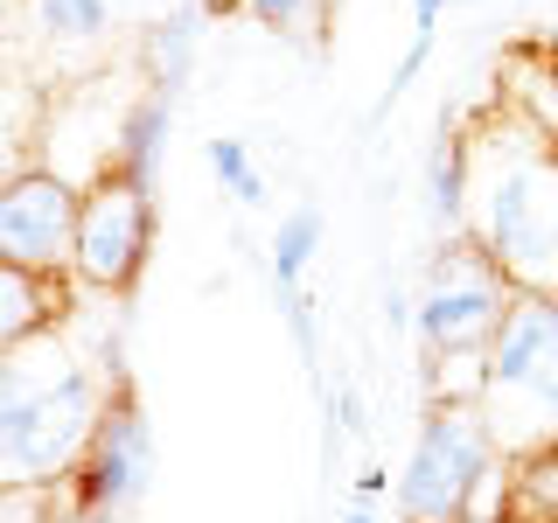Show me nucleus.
Wrapping results in <instances>:
<instances>
[{
	"instance_id": "nucleus-1",
	"label": "nucleus",
	"mask_w": 558,
	"mask_h": 523,
	"mask_svg": "<svg viewBox=\"0 0 558 523\" xmlns=\"http://www.w3.org/2000/svg\"><path fill=\"white\" fill-rule=\"evenodd\" d=\"M510 461L482 398H426L412 461L398 475V523H475L482 488Z\"/></svg>"
},
{
	"instance_id": "nucleus-2",
	"label": "nucleus",
	"mask_w": 558,
	"mask_h": 523,
	"mask_svg": "<svg viewBox=\"0 0 558 523\" xmlns=\"http://www.w3.org/2000/svg\"><path fill=\"white\" fill-rule=\"evenodd\" d=\"M517 279L475 231H447V244L426 258V279L412 293V321L426 363H482V349L496 342V328L517 307Z\"/></svg>"
},
{
	"instance_id": "nucleus-3",
	"label": "nucleus",
	"mask_w": 558,
	"mask_h": 523,
	"mask_svg": "<svg viewBox=\"0 0 558 523\" xmlns=\"http://www.w3.org/2000/svg\"><path fill=\"white\" fill-rule=\"evenodd\" d=\"M105 384L92 370H63L49 384H22L8 363V391H0V467L8 488H63L77 475L84 447H92L105 418Z\"/></svg>"
},
{
	"instance_id": "nucleus-4",
	"label": "nucleus",
	"mask_w": 558,
	"mask_h": 523,
	"mask_svg": "<svg viewBox=\"0 0 558 523\" xmlns=\"http://www.w3.org/2000/svg\"><path fill=\"white\" fill-rule=\"evenodd\" d=\"M154 258V174L105 154L77 209V279L105 301H133Z\"/></svg>"
},
{
	"instance_id": "nucleus-5",
	"label": "nucleus",
	"mask_w": 558,
	"mask_h": 523,
	"mask_svg": "<svg viewBox=\"0 0 558 523\" xmlns=\"http://www.w3.org/2000/svg\"><path fill=\"white\" fill-rule=\"evenodd\" d=\"M482 405L488 418H537V440H558V287H523L510 321L482 349ZM531 440V447H537Z\"/></svg>"
},
{
	"instance_id": "nucleus-6",
	"label": "nucleus",
	"mask_w": 558,
	"mask_h": 523,
	"mask_svg": "<svg viewBox=\"0 0 558 523\" xmlns=\"http://www.w3.org/2000/svg\"><path fill=\"white\" fill-rule=\"evenodd\" d=\"M517 287H558V154L551 139L510 154L488 174V223L475 231Z\"/></svg>"
},
{
	"instance_id": "nucleus-7",
	"label": "nucleus",
	"mask_w": 558,
	"mask_h": 523,
	"mask_svg": "<svg viewBox=\"0 0 558 523\" xmlns=\"http://www.w3.org/2000/svg\"><path fill=\"white\" fill-rule=\"evenodd\" d=\"M154 482V433L147 412H140V391L126 370H112V398H105V418L84 447L77 475L57 488V502L84 523H126V510L147 496Z\"/></svg>"
},
{
	"instance_id": "nucleus-8",
	"label": "nucleus",
	"mask_w": 558,
	"mask_h": 523,
	"mask_svg": "<svg viewBox=\"0 0 558 523\" xmlns=\"http://www.w3.org/2000/svg\"><path fill=\"white\" fill-rule=\"evenodd\" d=\"M77 209L84 188L57 168H22L0 188V266L77 272Z\"/></svg>"
},
{
	"instance_id": "nucleus-9",
	"label": "nucleus",
	"mask_w": 558,
	"mask_h": 523,
	"mask_svg": "<svg viewBox=\"0 0 558 523\" xmlns=\"http://www.w3.org/2000/svg\"><path fill=\"white\" fill-rule=\"evenodd\" d=\"M84 279L77 272H28V266H0V349L22 356L35 336L63 328L77 314Z\"/></svg>"
},
{
	"instance_id": "nucleus-10",
	"label": "nucleus",
	"mask_w": 558,
	"mask_h": 523,
	"mask_svg": "<svg viewBox=\"0 0 558 523\" xmlns=\"http://www.w3.org/2000/svg\"><path fill=\"white\" fill-rule=\"evenodd\" d=\"M496 523H558V440L517 447L502 461V488H496Z\"/></svg>"
},
{
	"instance_id": "nucleus-11",
	"label": "nucleus",
	"mask_w": 558,
	"mask_h": 523,
	"mask_svg": "<svg viewBox=\"0 0 558 523\" xmlns=\"http://www.w3.org/2000/svg\"><path fill=\"white\" fill-rule=\"evenodd\" d=\"M314 244H322V209L301 203L272 238V293H301V272H307Z\"/></svg>"
},
{
	"instance_id": "nucleus-12",
	"label": "nucleus",
	"mask_w": 558,
	"mask_h": 523,
	"mask_svg": "<svg viewBox=\"0 0 558 523\" xmlns=\"http://www.w3.org/2000/svg\"><path fill=\"white\" fill-rule=\"evenodd\" d=\"M252 8V22L266 35H287V42H307L322 49L328 42V14H336V0H244Z\"/></svg>"
},
{
	"instance_id": "nucleus-13",
	"label": "nucleus",
	"mask_w": 558,
	"mask_h": 523,
	"mask_svg": "<svg viewBox=\"0 0 558 523\" xmlns=\"http://www.w3.org/2000/svg\"><path fill=\"white\" fill-rule=\"evenodd\" d=\"M209 168H217V182H223V188H231V203H244V209L266 203V174L252 168L244 139H209Z\"/></svg>"
},
{
	"instance_id": "nucleus-14",
	"label": "nucleus",
	"mask_w": 558,
	"mask_h": 523,
	"mask_svg": "<svg viewBox=\"0 0 558 523\" xmlns=\"http://www.w3.org/2000/svg\"><path fill=\"white\" fill-rule=\"evenodd\" d=\"M43 28L57 42H98L112 28V8L105 0H43Z\"/></svg>"
},
{
	"instance_id": "nucleus-15",
	"label": "nucleus",
	"mask_w": 558,
	"mask_h": 523,
	"mask_svg": "<svg viewBox=\"0 0 558 523\" xmlns=\"http://www.w3.org/2000/svg\"><path fill=\"white\" fill-rule=\"evenodd\" d=\"M545 77H551V92H558V42H545ZM545 139H558V126H551Z\"/></svg>"
},
{
	"instance_id": "nucleus-16",
	"label": "nucleus",
	"mask_w": 558,
	"mask_h": 523,
	"mask_svg": "<svg viewBox=\"0 0 558 523\" xmlns=\"http://www.w3.org/2000/svg\"><path fill=\"white\" fill-rule=\"evenodd\" d=\"M342 523H377V516H371V510H349V516H342Z\"/></svg>"
},
{
	"instance_id": "nucleus-17",
	"label": "nucleus",
	"mask_w": 558,
	"mask_h": 523,
	"mask_svg": "<svg viewBox=\"0 0 558 523\" xmlns=\"http://www.w3.org/2000/svg\"><path fill=\"white\" fill-rule=\"evenodd\" d=\"M57 510H63V502H57ZM49 523H84V516H70V510H63V516H49Z\"/></svg>"
},
{
	"instance_id": "nucleus-18",
	"label": "nucleus",
	"mask_w": 558,
	"mask_h": 523,
	"mask_svg": "<svg viewBox=\"0 0 558 523\" xmlns=\"http://www.w3.org/2000/svg\"><path fill=\"white\" fill-rule=\"evenodd\" d=\"M475 523H496V516H475Z\"/></svg>"
},
{
	"instance_id": "nucleus-19",
	"label": "nucleus",
	"mask_w": 558,
	"mask_h": 523,
	"mask_svg": "<svg viewBox=\"0 0 558 523\" xmlns=\"http://www.w3.org/2000/svg\"><path fill=\"white\" fill-rule=\"evenodd\" d=\"M551 154H558V139H551Z\"/></svg>"
}]
</instances>
